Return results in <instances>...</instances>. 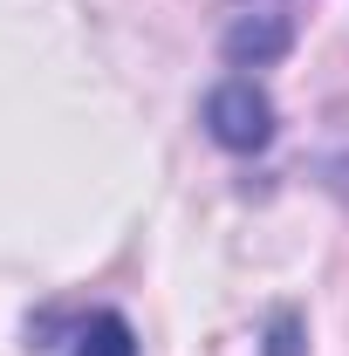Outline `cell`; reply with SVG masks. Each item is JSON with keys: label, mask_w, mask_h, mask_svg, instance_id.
Listing matches in <instances>:
<instances>
[{"label": "cell", "mask_w": 349, "mask_h": 356, "mask_svg": "<svg viewBox=\"0 0 349 356\" xmlns=\"http://www.w3.org/2000/svg\"><path fill=\"white\" fill-rule=\"evenodd\" d=\"M206 131H213L226 151H261L267 137H274V103H267V89H254L247 76L219 83L213 96H206Z\"/></svg>", "instance_id": "1"}, {"label": "cell", "mask_w": 349, "mask_h": 356, "mask_svg": "<svg viewBox=\"0 0 349 356\" xmlns=\"http://www.w3.org/2000/svg\"><path fill=\"white\" fill-rule=\"evenodd\" d=\"M226 55H233L240 69H247V62L261 69V62H274V55H288V21H281V14H254V21H240V28L226 35Z\"/></svg>", "instance_id": "2"}, {"label": "cell", "mask_w": 349, "mask_h": 356, "mask_svg": "<svg viewBox=\"0 0 349 356\" xmlns=\"http://www.w3.org/2000/svg\"><path fill=\"white\" fill-rule=\"evenodd\" d=\"M76 356H137V336L124 315H96L83 336H76Z\"/></svg>", "instance_id": "3"}]
</instances>
